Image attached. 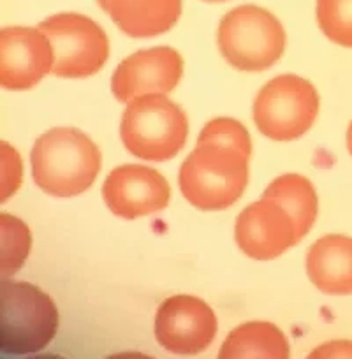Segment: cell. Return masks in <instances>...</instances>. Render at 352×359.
Masks as SVG:
<instances>
[{"mask_svg": "<svg viewBox=\"0 0 352 359\" xmlns=\"http://www.w3.org/2000/svg\"><path fill=\"white\" fill-rule=\"evenodd\" d=\"M37 187L53 198H74L90 189L102 165L97 144L74 127H55L30 154Z\"/></svg>", "mask_w": 352, "mask_h": 359, "instance_id": "1", "label": "cell"}, {"mask_svg": "<svg viewBox=\"0 0 352 359\" xmlns=\"http://www.w3.org/2000/svg\"><path fill=\"white\" fill-rule=\"evenodd\" d=\"M248 157L241 150L215 143H198L180 168L184 198L205 212L233 206L248 184Z\"/></svg>", "mask_w": 352, "mask_h": 359, "instance_id": "2", "label": "cell"}, {"mask_svg": "<svg viewBox=\"0 0 352 359\" xmlns=\"http://www.w3.org/2000/svg\"><path fill=\"white\" fill-rule=\"evenodd\" d=\"M58 310L53 299L27 282H0V348L4 354L39 352L55 338Z\"/></svg>", "mask_w": 352, "mask_h": 359, "instance_id": "3", "label": "cell"}, {"mask_svg": "<svg viewBox=\"0 0 352 359\" xmlns=\"http://www.w3.org/2000/svg\"><path fill=\"white\" fill-rule=\"evenodd\" d=\"M123 147L144 161H169L185 147L189 120L180 106L162 94L136 97L123 111Z\"/></svg>", "mask_w": 352, "mask_h": 359, "instance_id": "4", "label": "cell"}, {"mask_svg": "<svg viewBox=\"0 0 352 359\" xmlns=\"http://www.w3.org/2000/svg\"><path fill=\"white\" fill-rule=\"evenodd\" d=\"M217 43L234 69L261 72L284 55L285 30L273 13L245 4L231 9L220 20Z\"/></svg>", "mask_w": 352, "mask_h": 359, "instance_id": "5", "label": "cell"}, {"mask_svg": "<svg viewBox=\"0 0 352 359\" xmlns=\"http://www.w3.org/2000/svg\"><path fill=\"white\" fill-rule=\"evenodd\" d=\"M319 94L305 78L277 76L259 90L254 101V123L273 141L302 137L319 115Z\"/></svg>", "mask_w": 352, "mask_h": 359, "instance_id": "6", "label": "cell"}, {"mask_svg": "<svg viewBox=\"0 0 352 359\" xmlns=\"http://www.w3.org/2000/svg\"><path fill=\"white\" fill-rule=\"evenodd\" d=\"M51 41L53 74L86 78L101 71L109 57V41L101 25L78 13H60L39 23Z\"/></svg>", "mask_w": 352, "mask_h": 359, "instance_id": "7", "label": "cell"}, {"mask_svg": "<svg viewBox=\"0 0 352 359\" xmlns=\"http://www.w3.org/2000/svg\"><path fill=\"white\" fill-rule=\"evenodd\" d=\"M212 306L198 296L176 294L162 302L155 316V338L165 351L196 355L210 347L217 334Z\"/></svg>", "mask_w": 352, "mask_h": 359, "instance_id": "8", "label": "cell"}, {"mask_svg": "<svg viewBox=\"0 0 352 359\" xmlns=\"http://www.w3.org/2000/svg\"><path fill=\"white\" fill-rule=\"evenodd\" d=\"M184 76V58L169 46L141 50L122 60L113 72L111 90L120 102L141 95L168 94Z\"/></svg>", "mask_w": 352, "mask_h": 359, "instance_id": "9", "label": "cell"}, {"mask_svg": "<svg viewBox=\"0 0 352 359\" xmlns=\"http://www.w3.org/2000/svg\"><path fill=\"white\" fill-rule=\"evenodd\" d=\"M102 198L115 215L133 220L162 212L171 201V187L157 169L123 164L104 180Z\"/></svg>", "mask_w": 352, "mask_h": 359, "instance_id": "10", "label": "cell"}, {"mask_svg": "<svg viewBox=\"0 0 352 359\" xmlns=\"http://www.w3.org/2000/svg\"><path fill=\"white\" fill-rule=\"evenodd\" d=\"M51 41L37 27H6L0 32V85L29 90L53 71Z\"/></svg>", "mask_w": 352, "mask_h": 359, "instance_id": "11", "label": "cell"}, {"mask_svg": "<svg viewBox=\"0 0 352 359\" xmlns=\"http://www.w3.org/2000/svg\"><path fill=\"white\" fill-rule=\"evenodd\" d=\"M234 238L245 255L268 261L298 243L292 217L275 201L261 198L238 215Z\"/></svg>", "mask_w": 352, "mask_h": 359, "instance_id": "12", "label": "cell"}, {"mask_svg": "<svg viewBox=\"0 0 352 359\" xmlns=\"http://www.w3.org/2000/svg\"><path fill=\"white\" fill-rule=\"evenodd\" d=\"M306 273L324 294H352V238L326 234L306 252Z\"/></svg>", "mask_w": 352, "mask_h": 359, "instance_id": "13", "label": "cell"}, {"mask_svg": "<svg viewBox=\"0 0 352 359\" xmlns=\"http://www.w3.org/2000/svg\"><path fill=\"white\" fill-rule=\"evenodd\" d=\"M97 4L129 37L161 36L182 16V0H97Z\"/></svg>", "mask_w": 352, "mask_h": 359, "instance_id": "14", "label": "cell"}, {"mask_svg": "<svg viewBox=\"0 0 352 359\" xmlns=\"http://www.w3.org/2000/svg\"><path fill=\"white\" fill-rule=\"evenodd\" d=\"M219 359H289L287 338L271 323H245L227 334Z\"/></svg>", "mask_w": 352, "mask_h": 359, "instance_id": "15", "label": "cell"}, {"mask_svg": "<svg viewBox=\"0 0 352 359\" xmlns=\"http://www.w3.org/2000/svg\"><path fill=\"white\" fill-rule=\"evenodd\" d=\"M262 198L280 205L292 217L298 240H302L312 229L317 219L319 201H317L316 189L309 178L295 172L278 176L268 185Z\"/></svg>", "mask_w": 352, "mask_h": 359, "instance_id": "16", "label": "cell"}, {"mask_svg": "<svg viewBox=\"0 0 352 359\" xmlns=\"http://www.w3.org/2000/svg\"><path fill=\"white\" fill-rule=\"evenodd\" d=\"M32 245V236L25 224L16 217L0 215V273L2 277L16 273L25 262Z\"/></svg>", "mask_w": 352, "mask_h": 359, "instance_id": "17", "label": "cell"}, {"mask_svg": "<svg viewBox=\"0 0 352 359\" xmlns=\"http://www.w3.org/2000/svg\"><path fill=\"white\" fill-rule=\"evenodd\" d=\"M317 22L327 39L352 48V0H317Z\"/></svg>", "mask_w": 352, "mask_h": 359, "instance_id": "18", "label": "cell"}, {"mask_svg": "<svg viewBox=\"0 0 352 359\" xmlns=\"http://www.w3.org/2000/svg\"><path fill=\"white\" fill-rule=\"evenodd\" d=\"M198 143H215L233 147L252 155V140L243 123L234 118H215L203 127Z\"/></svg>", "mask_w": 352, "mask_h": 359, "instance_id": "19", "label": "cell"}, {"mask_svg": "<svg viewBox=\"0 0 352 359\" xmlns=\"http://www.w3.org/2000/svg\"><path fill=\"white\" fill-rule=\"evenodd\" d=\"M2 157H0V178H2V192L0 199L6 201L22 182V161L18 151L13 150L8 143H2Z\"/></svg>", "mask_w": 352, "mask_h": 359, "instance_id": "20", "label": "cell"}, {"mask_svg": "<svg viewBox=\"0 0 352 359\" xmlns=\"http://www.w3.org/2000/svg\"><path fill=\"white\" fill-rule=\"evenodd\" d=\"M306 359H352V340H331L313 348Z\"/></svg>", "mask_w": 352, "mask_h": 359, "instance_id": "21", "label": "cell"}, {"mask_svg": "<svg viewBox=\"0 0 352 359\" xmlns=\"http://www.w3.org/2000/svg\"><path fill=\"white\" fill-rule=\"evenodd\" d=\"M106 359H155L151 355L141 354V352H120V354H113Z\"/></svg>", "mask_w": 352, "mask_h": 359, "instance_id": "22", "label": "cell"}, {"mask_svg": "<svg viewBox=\"0 0 352 359\" xmlns=\"http://www.w3.org/2000/svg\"><path fill=\"white\" fill-rule=\"evenodd\" d=\"M29 359H64V358L57 354H41V355H32V358Z\"/></svg>", "mask_w": 352, "mask_h": 359, "instance_id": "23", "label": "cell"}, {"mask_svg": "<svg viewBox=\"0 0 352 359\" xmlns=\"http://www.w3.org/2000/svg\"><path fill=\"white\" fill-rule=\"evenodd\" d=\"M347 148H348V154L352 155V122L347 129Z\"/></svg>", "mask_w": 352, "mask_h": 359, "instance_id": "24", "label": "cell"}, {"mask_svg": "<svg viewBox=\"0 0 352 359\" xmlns=\"http://www.w3.org/2000/svg\"><path fill=\"white\" fill-rule=\"evenodd\" d=\"M203 2H215V4H219V2H226V0H203Z\"/></svg>", "mask_w": 352, "mask_h": 359, "instance_id": "25", "label": "cell"}]
</instances>
